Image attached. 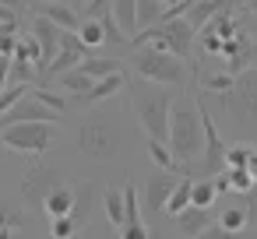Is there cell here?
<instances>
[{"instance_id": "8fae6325", "label": "cell", "mask_w": 257, "mask_h": 239, "mask_svg": "<svg viewBox=\"0 0 257 239\" xmlns=\"http://www.w3.org/2000/svg\"><path fill=\"white\" fill-rule=\"evenodd\" d=\"M85 57H88V46L81 43V36H78V32H64V36H60V50H57L53 64L46 67V78H57V74H64V71L78 67Z\"/></svg>"}, {"instance_id": "8d00e7d4", "label": "cell", "mask_w": 257, "mask_h": 239, "mask_svg": "<svg viewBox=\"0 0 257 239\" xmlns=\"http://www.w3.org/2000/svg\"><path fill=\"white\" fill-rule=\"evenodd\" d=\"M120 239H155V232L145 221H127V225H120Z\"/></svg>"}, {"instance_id": "d590c367", "label": "cell", "mask_w": 257, "mask_h": 239, "mask_svg": "<svg viewBox=\"0 0 257 239\" xmlns=\"http://www.w3.org/2000/svg\"><path fill=\"white\" fill-rule=\"evenodd\" d=\"M25 92H29V85H15V88H4V92H0V120L8 116V109H11Z\"/></svg>"}, {"instance_id": "6da1fadb", "label": "cell", "mask_w": 257, "mask_h": 239, "mask_svg": "<svg viewBox=\"0 0 257 239\" xmlns=\"http://www.w3.org/2000/svg\"><path fill=\"white\" fill-rule=\"evenodd\" d=\"M127 92H131L127 99H131V109H134L145 137H155V141H166L169 144V116H173V102H176L180 88L134 78L127 85Z\"/></svg>"}, {"instance_id": "277c9868", "label": "cell", "mask_w": 257, "mask_h": 239, "mask_svg": "<svg viewBox=\"0 0 257 239\" xmlns=\"http://www.w3.org/2000/svg\"><path fill=\"white\" fill-rule=\"evenodd\" d=\"M123 148V134L109 116H85L78 123V151L92 162H109Z\"/></svg>"}, {"instance_id": "b9f144b4", "label": "cell", "mask_w": 257, "mask_h": 239, "mask_svg": "<svg viewBox=\"0 0 257 239\" xmlns=\"http://www.w3.org/2000/svg\"><path fill=\"white\" fill-rule=\"evenodd\" d=\"M22 4L25 0H0V8H18V11H22Z\"/></svg>"}, {"instance_id": "7a4b0ae2", "label": "cell", "mask_w": 257, "mask_h": 239, "mask_svg": "<svg viewBox=\"0 0 257 239\" xmlns=\"http://www.w3.org/2000/svg\"><path fill=\"white\" fill-rule=\"evenodd\" d=\"M169 151L180 165V176H190L187 165L204 151V116H201V102L190 92H180L173 102V116H169Z\"/></svg>"}, {"instance_id": "e0dca14e", "label": "cell", "mask_w": 257, "mask_h": 239, "mask_svg": "<svg viewBox=\"0 0 257 239\" xmlns=\"http://www.w3.org/2000/svg\"><path fill=\"white\" fill-rule=\"evenodd\" d=\"M95 207H99V186L88 183V179L78 183V186H74V211H71V218L78 221V228L92 221V211H95Z\"/></svg>"}, {"instance_id": "f35d334b", "label": "cell", "mask_w": 257, "mask_h": 239, "mask_svg": "<svg viewBox=\"0 0 257 239\" xmlns=\"http://www.w3.org/2000/svg\"><path fill=\"white\" fill-rule=\"evenodd\" d=\"M197 239H246V232H229L225 225H208Z\"/></svg>"}, {"instance_id": "f546056e", "label": "cell", "mask_w": 257, "mask_h": 239, "mask_svg": "<svg viewBox=\"0 0 257 239\" xmlns=\"http://www.w3.org/2000/svg\"><path fill=\"white\" fill-rule=\"evenodd\" d=\"M218 225H225L229 232H246L250 214H246V207H225V211H222V218H218Z\"/></svg>"}, {"instance_id": "d6a6232c", "label": "cell", "mask_w": 257, "mask_h": 239, "mask_svg": "<svg viewBox=\"0 0 257 239\" xmlns=\"http://www.w3.org/2000/svg\"><path fill=\"white\" fill-rule=\"evenodd\" d=\"M0 228H15V232H22V228H25V211L15 207V204H0Z\"/></svg>"}, {"instance_id": "4316f807", "label": "cell", "mask_w": 257, "mask_h": 239, "mask_svg": "<svg viewBox=\"0 0 257 239\" xmlns=\"http://www.w3.org/2000/svg\"><path fill=\"white\" fill-rule=\"evenodd\" d=\"M78 36H81V43H85L88 50H95V46H102V43H106V29H102V22H99V18H81Z\"/></svg>"}, {"instance_id": "bcb514c9", "label": "cell", "mask_w": 257, "mask_h": 239, "mask_svg": "<svg viewBox=\"0 0 257 239\" xmlns=\"http://www.w3.org/2000/svg\"><path fill=\"white\" fill-rule=\"evenodd\" d=\"M0 158H4V151H0Z\"/></svg>"}, {"instance_id": "ffe728a7", "label": "cell", "mask_w": 257, "mask_h": 239, "mask_svg": "<svg viewBox=\"0 0 257 239\" xmlns=\"http://www.w3.org/2000/svg\"><path fill=\"white\" fill-rule=\"evenodd\" d=\"M166 0H138V32H148L166 22Z\"/></svg>"}, {"instance_id": "603a6c76", "label": "cell", "mask_w": 257, "mask_h": 239, "mask_svg": "<svg viewBox=\"0 0 257 239\" xmlns=\"http://www.w3.org/2000/svg\"><path fill=\"white\" fill-rule=\"evenodd\" d=\"M78 67H81L88 78H95V81H99V78H109V74L123 71L127 64H123V60H116V57H85Z\"/></svg>"}, {"instance_id": "8992f818", "label": "cell", "mask_w": 257, "mask_h": 239, "mask_svg": "<svg viewBox=\"0 0 257 239\" xmlns=\"http://www.w3.org/2000/svg\"><path fill=\"white\" fill-rule=\"evenodd\" d=\"M57 137H60L57 123H43V120L0 127V144L11 148V151H18V155H32V158H39L43 151H50V144Z\"/></svg>"}, {"instance_id": "ac0fdd59", "label": "cell", "mask_w": 257, "mask_h": 239, "mask_svg": "<svg viewBox=\"0 0 257 239\" xmlns=\"http://www.w3.org/2000/svg\"><path fill=\"white\" fill-rule=\"evenodd\" d=\"M211 225V207H183L180 214H176V232L183 235V239H197L204 228Z\"/></svg>"}, {"instance_id": "ab89813d", "label": "cell", "mask_w": 257, "mask_h": 239, "mask_svg": "<svg viewBox=\"0 0 257 239\" xmlns=\"http://www.w3.org/2000/svg\"><path fill=\"white\" fill-rule=\"evenodd\" d=\"M243 207H246V214H250V225H257V183L246 190V204H243Z\"/></svg>"}, {"instance_id": "83f0119b", "label": "cell", "mask_w": 257, "mask_h": 239, "mask_svg": "<svg viewBox=\"0 0 257 239\" xmlns=\"http://www.w3.org/2000/svg\"><path fill=\"white\" fill-rule=\"evenodd\" d=\"M145 148H148V155H152V162H155L159 169H173V172H180V165H176V158H173V151H169V144H166V141L148 137V141H145Z\"/></svg>"}, {"instance_id": "74e56055", "label": "cell", "mask_w": 257, "mask_h": 239, "mask_svg": "<svg viewBox=\"0 0 257 239\" xmlns=\"http://www.w3.org/2000/svg\"><path fill=\"white\" fill-rule=\"evenodd\" d=\"M225 176H229L232 190H239V193H246V190L253 186V176H250V169H225Z\"/></svg>"}, {"instance_id": "2e32d148", "label": "cell", "mask_w": 257, "mask_h": 239, "mask_svg": "<svg viewBox=\"0 0 257 239\" xmlns=\"http://www.w3.org/2000/svg\"><path fill=\"white\" fill-rule=\"evenodd\" d=\"M222 11H232V0H190V8L183 11V18L190 22V29H204L215 15H222Z\"/></svg>"}, {"instance_id": "7dc6e473", "label": "cell", "mask_w": 257, "mask_h": 239, "mask_svg": "<svg viewBox=\"0 0 257 239\" xmlns=\"http://www.w3.org/2000/svg\"><path fill=\"white\" fill-rule=\"evenodd\" d=\"M0 36H4V29H0Z\"/></svg>"}, {"instance_id": "d4e9b609", "label": "cell", "mask_w": 257, "mask_h": 239, "mask_svg": "<svg viewBox=\"0 0 257 239\" xmlns=\"http://www.w3.org/2000/svg\"><path fill=\"white\" fill-rule=\"evenodd\" d=\"M194 204V179L190 176H180V183L173 186V193H169V200H166V211L169 214H180L183 207H190Z\"/></svg>"}, {"instance_id": "9c48e42d", "label": "cell", "mask_w": 257, "mask_h": 239, "mask_svg": "<svg viewBox=\"0 0 257 239\" xmlns=\"http://www.w3.org/2000/svg\"><path fill=\"white\" fill-rule=\"evenodd\" d=\"M36 120H43V123H57V120H60V113H57V109H50V106H46V102L29 88V92H25V95L8 109V116L0 120V127H8V123H36Z\"/></svg>"}, {"instance_id": "4fadbf2b", "label": "cell", "mask_w": 257, "mask_h": 239, "mask_svg": "<svg viewBox=\"0 0 257 239\" xmlns=\"http://www.w3.org/2000/svg\"><path fill=\"white\" fill-rule=\"evenodd\" d=\"M176 183H180V172H173V169H159L155 176H148L145 179V207L148 211H166V200H169Z\"/></svg>"}, {"instance_id": "7bdbcfd3", "label": "cell", "mask_w": 257, "mask_h": 239, "mask_svg": "<svg viewBox=\"0 0 257 239\" xmlns=\"http://www.w3.org/2000/svg\"><path fill=\"white\" fill-rule=\"evenodd\" d=\"M0 239H18V232L15 228H0Z\"/></svg>"}, {"instance_id": "836d02e7", "label": "cell", "mask_w": 257, "mask_h": 239, "mask_svg": "<svg viewBox=\"0 0 257 239\" xmlns=\"http://www.w3.org/2000/svg\"><path fill=\"white\" fill-rule=\"evenodd\" d=\"M127 221H141V207H138V190H134V183L123 186V225H127Z\"/></svg>"}, {"instance_id": "52a82bcc", "label": "cell", "mask_w": 257, "mask_h": 239, "mask_svg": "<svg viewBox=\"0 0 257 239\" xmlns=\"http://www.w3.org/2000/svg\"><path fill=\"white\" fill-rule=\"evenodd\" d=\"M222 106L246 127H257V67H246L243 74H236V85L232 92L218 95Z\"/></svg>"}, {"instance_id": "4dcf8cb0", "label": "cell", "mask_w": 257, "mask_h": 239, "mask_svg": "<svg viewBox=\"0 0 257 239\" xmlns=\"http://www.w3.org/2000/svg\"><path fill=\"white\" fill-rule=\"evenodd\" d=\"M201 85H204L208 92H215V95H225V92H232V85H236V74H229V71L222 67L218 74H208Z\"/></svg>"}, {"instance_id": "f6af8a7d", "label": "cell", "mask_w": 257, "mask_h": 239, "mask_svg": "<svg viewBox=\"0 0 257 239\" xmlns=\"http://www.w3.org/2000/svg\"><path fill=\"white\" fill-rule=\"evenodd\" d=\"M243 4H246L250 11H257V0H243Z\"/></svg>"}, {"instance_id": "9a60e30c", "label": "cell", "mask_w": 257, "mask_h": 239, "mask_svg": "<svg viewBox=\"0 0 257 239\" xmlns=\"http://www.w3.org/2000/svg\"><path fill=\"white\" fill-rule=\"evenodd\" d=\"M32 36L39 39V46H43V71L53 64V57H57V50H60V36H64V29L60 25H53L50 18H43V15H36V22H32Z\"/></svg>"}, {"instance_id": "484cf974", "label": "cell", "mask_w": 257, "mask_h": 239, "mask_svg": "<svg viewBox=\"0 0 257 239\" xmlns=\"http://www.w3.org/2000/svg\"><path fill=\"white\" fill-rule=\"evenodd\" d=\"M99 207H102V214H106V221H109L113 228L123 225V190H113V186H109V190L102 193Z\"/></svg>"}, {"instance_id": "3957f363", "label": "cell", "mask_w": 257, "mask_h": 239, "mask_svg": "<svg viewBox=\"0 0 257 239\" xmlns=\"http://www.w3.org/2000/svg\"><path fill=\"white\" fill-rule=\"evenodd\" d=\"M127 67H134L138 78L155 81V85H169V88H183V85L190 81L187 60H180L176 53L159 50V46H152V43L138 46V50L127 57Z\"/></svg>"}, {"instance_id": "60d3db41", "label": "cell", "mask_w": 257, "mask_h": 239, "mask_svg": "<svg viewBox=\"0 0 257 239\" xmlns=\"http://www.w3.org/2000/svg\"><path fill=\"white\" fill-rule=\"evenodd\" d=\"M246 169H250V176H253V183H257V148H253V155H250V165H246Z\"/></svg>"}, {"instance_id": "f1b7e54d", "label": "cell", "mask_w": 257, "mask_h": 239, "mask_svg": "<svg viewBox=\"0 0 257 239\" xmlns=\"http://www.w3.org/2000/svg\"><path fill=\"white\" fill-rule=\"evenodd\" d=\"M215 197H218V190H215V179L211 176L194 179V207H211Z\"/></svg>"}, {"instance_id": "e575fe53", "label": "cell", "mask_w": 257, "mask_h": 239, "mask_svg": "<svg viewBox=\"0 0 257 239\" xmlns=\"http://www.w3.org/2000/svg\"><path fill=\"white\" fill-rule=\"evenodd\" d=\"M74 232H78V221H74L71 214H67V218H53V221H50V235H53V239H71Z\"/></svg>"}, {"instance_id": "5b68a950", "label": "cell", "mask_w": 257, "mask_h": 239, "mask_svg": "<svg viewBox=\"0 0 257 239\" xmlns=\"http://www.w3.org/2000/svg\"><path fill=\"white\" fill-rule=\"evenodd\" d=\"M194 39H197V29H190L187 18H166L162 25H155V29H148V32H138V36L131 39V46L138 50V46L152 43V46L169 50V53H176L180 60H187V57L194 53Z\"/></svg>"}, {"instance_id": "30bf717a", "label": "cell", "mask_w": 257, "mask_h": 239, "mask_svg": "<svg viewBox=\"0 0 257 239\" xmlns=\"http://www.w3.org/2000/svg\"><path fill=\"white\" fill-rule=\"evenodd\" d=\"M218 57L225 60V71H229V74H243L246 67H253L257 43H253L246 32H236L232 39H225V43H222V53H218Z\"/></svg>"}, {"instance_id": "7c38bea8", "label": "cell", "mask_w": 257, "mask_h": 239, "mask_svg": "<svg viewBox=\"0 0 257 239\" xmlns=\"http://www.w3.org/2000/svg\"><path fill=\"white\" fill-rule=\"evenodd\" d=\"M123 88H127V74L116 71V74H109V78H99V81L92 85V92H85V95H67V99H71V106H78V109H92V106H102L106 99H113V95L123 92Z\"/></svg>"}, {"instance_id": "7402d4cb", "label": "cell", "mask_w": 257, "mask_h": 239, "mask_svg": "<svg viewBox=\"0 0 257 239\" xmlns=\"http://www.w3.org/2000/svg\"><path fill=\"white\" fill-rule=\"evenodd\" d=\"M109 11H113L116 25L127 32V39H134V36H138V0H113ZM127 46H131V43H127Z\"/></svg>"}, {"instance_id": "d6986e66", "label": "cell", "mask_w": 257, "mask_h": 239, "mask_svg": "<svg viewBox=\"0 0 257 239\" xmlns=\"http://www.w3.org/2000/svg\"><path fill=\"white\" fill-rule=\"evenodd\" d=\"M71 211H74V186H71V183H64V186H57V190L46 197L43 214L53 221V218H67Z\"/></svg>"}, {"instance_id": "ee69618b", "label": "cell", "mask_w": 257, "mask_h": 239, "mask_svg": "<svg viewBox=\"0 0 257 239\" xmlns=\"http://www.w3.org/2000/svg\"><path fill=\"white\" fill-rule=\"evenodd\" d=\"M71 4H74V8H78V11H81V8H85V4H88V0H71Z\"/></svg>"}, {"instance_id": "cb8c5ba5", "label": "cell", "mask_w": 257, "mask_h": 239, "mask_svg": "<svg viewBox=\"0 0 257 239\" xmlns=\"http://www.w3.org/2000/svg\"><path fill=\"white\" fill-rule=\"evenodd\" d=\"M57 85L67 92V95H85V92H92V85H95V78H88L81 67H71V71H64V74H57Z\"/></svg>"}, {"instance_id": "44dd1931", "label": "cell", "mask_w": 257, "mask_h": 239, "mask_svg": "<svg viewBox=\"0 0 257 239\" xmlns=\"http://www.w3.org/2000/svg\"><path fill=\"white\" fill-rule=\"evenodd\" d=\"M201 32H204V39H218V43H225V39H232V36L239 32V22H236L232 11H222V15H215Z\"/></svg>"}, {"instance_id": "5bb4252c", "label": "cell", "mask_w": 257, "mask_h": 239, "mask_svg": "<svg viewBox=\"0 0 257 239\" xmlns=\"http://www.w3.org/2000/svg\"><path fill=\"white\" fill-rule=\"evenodd\" d=\"M32 11L43 15V18H50V22L60 25L64 32H78V25H81V11H78L74 4H60V0H36Z\"/></svg>"}, {"instance_id": "1f68e13d", "label": "cell", "mask_w": 257, "mask_h": 239, "mask_svg": "<svg viewBox=\"0 0 257 239\" xmlns=\"http://www.w3.org/2000/svg\"><path fill=\"white\" fill-rule=\"evenodd\" d=\"M253 155V144H229L225 151V169H246Z\"/></svg>"}, {"instance_id": "ba28073f", "label": "cell", "mask_w": 257, "mask_h": 239, "mask_svg": "<svg viewBox=\"0 0 257 239\" xmlns=\"http://www.w3.org/2000/svg\"><path fill=\"white\" fill-rule=\"evenodd\" d=\"M57 186H64V172L53 169V165L36 162V165H29L25 176H22V200L32 204V207H43L46 197H50Z\"/></svg>"}]
</instances>
